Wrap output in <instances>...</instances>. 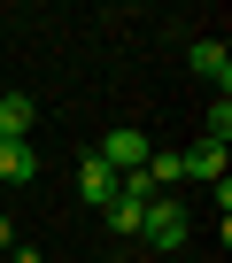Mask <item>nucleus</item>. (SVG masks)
I'll return each mask as SVG.
<instances>
[{
	"label": "nucleus",
	"instance_id": "obj_10",
	"mask_svg": "<svg viewBox=\"0 0 232 263\" xmlns=\"http://www.w3.org/2000/svg\"><path fill=\"white\" fill-rule=\"evenodd\" d=\"M8 248H16V224H8V217H0V255H8Z\"/></svg>",
	"mask_w": 232,
	"mask_h": 263
},
{
	"label": "nucleus",
	"instance_id": "obj_1",
	"mask_svg": "<svg viewBox=\"0 0 232 263\" xmlns=\"http://www.w3.org/2000/svg\"><path fill=\"white\" fill-rule=\"evenodd\" d=\"M186 232H194V217H186L170 194H163V201H147V217H140V240H147L155 255H178V248H186Z\"/></svg>",
	"mask_w": 232,
	"mask_h": 263
},
{
	"label": "nucleus",
	"instance_id": "obj_5",
	"mask_svg": "<svg viewBox=\"0 0 232 263\" xmlns=\"http://www.w3.org/2000/svg\"><path fill=\"white\" fill-rule=\"evenodd\" d=\"M224 155H232V147L201 140V147H186V155H178V178H201V186H217V178H224Z\"/></svg>",
	"mask_w": 232,
	"mask_h": 263
},
{
	"label": "nucleus",
	"instance_id": "obj_8",
	"mask_svg": "<svg viewBox=\"0 0 232 263\" xmlns=\"http://www.w3.org/2000/svg\"><path fill=\"white\" fill-rule=\"evenodd\" d=\"M101 217H108V232H124V240H140V217H147V201H140V194H124V186H116V201H108Z\"/></svg>",
	"mask_w": 232,
	"mask_h": 263
},
{
	"label": "nucleus",
	"instance_id": "obj_9",
	"mask_svg": "<svg viewBox=\"0 0 232 263\" xmlns=\"http://www.w3.org/2000/svg\"><path fill=\"white\" fill-rule=\"evenodd\" d=\"M209 140H217V147H232V101H224V93L209 101Z\"/></svg>",
	"mask_w": 232,
	"mask_h": 263
},
{
	"label": "nucleus",
	"instance_id": "obj_3",
	"mask_svg": "<svg viewBox=\"0 0 232 263\" xmlns=\"http://www.w3.org/2000/svg\"><path fill=\"white\" fill-rule=\"evenodd\" d=\"M116 186H124V178H116L101 155H85V163H78V194H85V209H108V201H116Z\"/></svg>",
	"mask_w": 232,
	"mask_h": 263
},
{
	"label": "nucleus",
	"instance_id": "obj_4",
	"mask_svg": "<svg viewBox=\"0 0 232 263\" xmlns=\"http://www.w3.org/2000/svg\"><path fill=\"white\" fill-rule=\"evenodd\" d=\"M186 62H194V78H209L217 93L232 85V47H224V39H194V54H186Z\"/></svg>",
	"mask_w": 232,
	"mask_h": 263
},
{
	"label": "nucleus",
	"instance_id": "obj_7",
	"mask_svg": "<svg viewBox=\"0 0 232 263\" xmlns=\"http://www.w3.org/2000/svg\"><path fill=\"white\" fill-rule=\"evenodd\" d=\"M0 178H8V186H31L39 178V147L31 140H8V147H0Z\"/></svg>",
	"mask_w": 232,
	"mask_h": 263
},
{
	"label": "nucleus",
	"instance_id": "obj_6",
	"mask_svg": "<svg viewBox=\"0 0 232 263\" xmlns=\"http://www.w3.org/2000/svg\"><path fill=\"white\" fill-rule=\"evenodd\" d=\"M31 93H0V147H8V140H31Z\"/></svg>",
	"mask_w": 232,
	"mask_h": 263
},
{
	"label": "nucleus",
	"instance_id": "obj_2",
	"mask_svg": "<svg viewBox=\"0 0 232 263\" xmlns=\"http://www.w3.org/2000/svg\"><path fill=\"white\" fill-rule=\"evenodd\" d=\"M93 155H101V163H108L116 178H124V171H140V163L155 155V140H147V132H140V124H116V132H108V140H101Z\"/></svg>",
	"mask_w": 232,
	"mask_h": 263
}]
</instances>
